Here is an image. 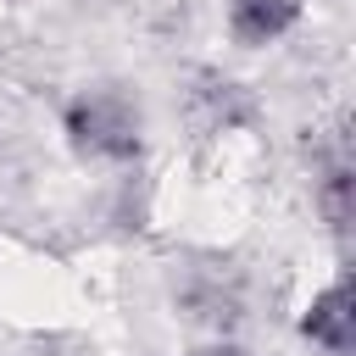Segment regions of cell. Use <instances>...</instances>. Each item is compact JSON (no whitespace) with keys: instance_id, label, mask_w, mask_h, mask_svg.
<instances>
[{"instance_id":"obj_3","label":"cell","mask_w":356,"mask_h":356,"mask_svg":"<svg viewBox=\"0 0 356 356\" xmlns=\"http://www.w3.org/2000/svg\"><path fill=\"white\" fill-rule=\"evenodd\" d=\"M350 328H356L350 278H334L328 289L312 295V306H306V317H300V334H306L323 356H350Z\"/></svg>"},{"instance_id":"obj_1","label":"cell","mask_w":356,"mask_h":356,"mask_svg":"<svg viewBox=\"0 0 356 356\" xmlns=\"http://www.w3.org/2000/svg\"><path fill=\"white\" fill-rule=\"evenodd\" d=\"M61 134L89 161H134L139 156V106L122 89H78L61 111Z\"/></svg>"},{"instance_id":"obj_2","label":"cell","mask_w":356,"mask_h":356,"mask_svg":"<svg viewBox=\"0 0 356 356\" xmlns=\"http://www.w3.org/2000/svg\"><path fill=\"white\" fill-rule=\"evenodd\" d=\"M300 11H306V0H228L222 28L239 50H261V44H278L300 22Z\"/></svg>"},{"instance_id":"obj_4","label":"cell","mask_w":356,"mask_h":356,"mask_svg":"<svg viewBox=\"0 0 356 356\" xmlns=\"http://www.w3.org/2000/svg\"><path fill=\"white\" fill-rule=\"evenodd\" d=\"M195 356H245V350L228 345V339H217V345H206V350H195Z\"/></svg>"}]
</instances>
